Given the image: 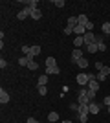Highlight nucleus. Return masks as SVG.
Segmentation results:
<instances>
[{"mask_svg": "<svg viewBox=\"0 0 110 123\" xmlns=\"http://www.w3.org/2000/svg\"><path fill=\"white\" fill-rule=\"evenodd\" d=\"M86 88H88L90 92H97V90H99V81L95 79L94 74H90V81H88V85H86Z\"/></svg>", "mask_w": 110, "mask_h": 123, "instance_id": "1", "label": "nucleus"}, {"mask_svg": "<svg viewBox=\"0 0 110 123\" xmlns=\"http://www.w3.org/2000/svg\"><path fill=\"white\" fill-rule=\"evenodd\" d=\"M31 6H26V7H22L20 11H18V13H17V18H18V20H24V18H28V17L31 15Z\"/></svg>", "mask_w": 110, "mask_h": 123, "instance_id": "2", "label": "nucleus"}, {"mask_svg": "<svg viewBox=\"0 0 110 123\" xmlns=\"http://www.w3.org/2000/svg\"><path fill=\"white\" fill-rule=\"evenodd\" d=\"M90 81V74H77V85L81 86H86Z\"/></svg>", "mask_w": 110, "mask_h": 123, "instance_id": "3", "label": "nucleus"}, {"mask_svg": "<svg viewBox=\"0 0 110 123\" xmlns=\"http://www.w3.org/2000/svg\"><path fill=\"white\" fill-rule=\"evenodd\" d=\"M108 74H110V68L108 66H105V68H103V70H101V72H97V75H95V79H97V81H105V79H106V77H108Z\"/></svg>", "mask_w": 110, "mask_h": 123, "instance_id": "4", "label": "nucleus"}, {"mask_svg": "<svg viewBox=\"0 0 110 123\" xmlns=\"http://www.w3.org/2000/svg\"><path fill=\"white\" fill-rule=\"evenodd\" d=\"M79 59H83V50H81V48H75V50L72 51V62L77 64Z\"/></svg>", "mask_w": 110, "mask_h": 123, "instance_id": "5", "label": "nucleus"}, {"mask_svg": "<svg viewBox=\"0 0 110 123\" xmlns=\"http://www.w3.org/2000/svg\"><path fill=\"white\" fill-rule=\"evenodd\" d=\"M83 39H84V46H86V44H94V42H95V35L92 33V31H86V33L83 35Z\"/></svg>", "mask_w": 110, "mask_h": 123, "instance_id": "6", "label": "nucleus"}, {"mask_svg": "<svg viewBox=\"0 0 110 123\" xmlns=\"http://www.w3.org/2000/svg\"><path fill=\"white\" fill-rule=\"evenodd\" d=\"M77 114H79V116H90V108H88V105H79Z\"/></svg>", "mask_w": 110, "mask_h": 123, "instance_id": "7", "label": "nucleus"}, {"mask_svg": "<svg viewBox=\"0 0 110 123\" xmlns=\"http://www.w3.org/2000/svg\"><path fill=\"white\" fill-rule=\"evenodd\" d=\"M73 33H75L77 37H83L84 33H86V28H84V26H81V24H77L75 28H73Z\"/></svg>", "mask_w": 110, "mask_h": 123, "instance_id": "8", "label": "nucleus"}, {"mask_svg": "<svg viewBox=\"0 0 110 123\" xmlns=\"http://www.w3.org/2000/svg\"><path fill=\"white\" fill-rule=\"evenodd\" d=\"M9 94L6 92L4 88H2V90H0V103H2V105H6V103H9Z\"/></svg>", "mask_w": 110, "mask_h": 123, "instance_id": "9", "label": "nucleus"}, {"mask_svg": "<svg viewBox=\"0 0 110 123\" xmlns=\"http://www.w3.org/2000/svg\"><path fill=\"white\" fill-rule=\"evenodd\" d=\"M33 59L29 55H24V57H20V59H18V64H20V66H29V62H31Z\"/></svg>", "mask_w": 110, "mask_h": 123, "instance_id": "10", "label": "nucleus"}, {"mask_svg": "<svg viewBox=\"0 0 110 123\" xmlns=\"http://www.w3.org/2000/svg\"><path fill=\"white\" fill-rule=\"evenodd\" d=\"M88 108H90V114H99V110H101V107L97 105V103H94V101H90Z\"/></svg>", "mask_w": 110, "mask_h": 123, "instance_id": "11", "label": "nucleus"}, {"mask_svg": "<svg viewBox=\"0 0 110 123\" xmlns=\"http://www.w3.org/2000/svg\"><path fill=\"white\" fill-rule=\"evenodd\" d=\"M59 72H61V70H59L57 64H55V66H46V74L48 75H57Z\"/></svg>", "mask_w": 110, "mask_h": 123, "instance_id": "12", "label": "nucleus"}, {"mask_svg": "<svg viewBox=\"0 0 110 123\" xmlns=\"http://www.w3.org/2000/svg\"><path fill=\"white\" fill-rule=\"evenodd\" d=\"M33 18V20H41L42 18V11L39 9V7H37V9H31V15H29Z\"/></svg>", "mask_w": 110, "mask_h": 123, "instance_id": "13", "label": "nucleus"}, {"mask_svg": "<svg viewBox=\"0 0 110 123\" xmlns=\"http://www.w3.org/2000/svg\"><path fill=\"white\" fill-rule=\"evenodd\" d=\"M41 51H42V50H41V46H37V44H35V46H31V51H29L28 55H29V57L33 59V57H35V55H39Z\"/></svg>", "mask_w": 110, "mask_h": 123, "instance_id": "14", "label": "nucleus"}, {"mask_svg": "<svg viewBox=\"0 0 110 123\" xmlns=\"http://www.w3.org/2000/svg\"><path fill=\"white\" fill-rule=\"evenodd\" d=\"M73 46H75V48L84 46V39H83V37H75V39H73Z\"/></svg>", "mask_w": 110, "mask_h": 123, "instance_id": "15", "label": "nucleus"}, {"mask_svg": "<svg viewBox=\"0 0 110 123\" xmlns=\"http://www.w3.org/2000/svg\"><path fill=\"white\" fill-rule=\"evenodd\" d=\"M77 22H79L81 26H86L90 20H88V17H86V15H79V17H77Z\"/></svg>", "mask_w": 110, "mask_h": 123, "instance_id": "16", "label": "nucleus"}, {"mask_svg": "<svg viewBox=\"0 0 110 123\" xmlns=\"http://www.w3.org/2000/svg\"><path fill=\"white\" fill-rule=\"evenodd\" d=\"M86 51H88V53H95V51H99V48H97V44H86Z\"/></svg>", "mask_w": 110, "mask_h": 123, "instance_id": "17", "label": "nucleus"}, {"mask_svg": "<svg viewBox=\"0 0 110 123\" xmlns=\"http://www.w3.org/2000/svg\"><path fill=\"white\" fill-rule=\"evenodd\" d=\"M39 85H41V86H46V83H48V74H44V75H41L39 77Z\"/></svg>", "mask_w": 110, "mask_h": 123, "instance_id": "18", "label": "nucleus"}, {"mask_svg": "<svg viewBox=\"0 0 110 123\" xmlns=\"http://www.w3.org/2000/svg\"><path fill=\"white\" fill-rule=\"evenodd\" d=\"M57 119H59V114H57V112H50V114H48V121L55 123Z\"/></svg>", "mask_w": 110, "mask_h": 123, "instance_id": "19", "label": "nucleus"}, {"mask_svg": "<svg viewBox=\"0 0 110 123\" xmlns=\"http://www.w3.org/2000/svg\"><path fill=\"white\" fill-rule=\"evenodd\" d=\"M66 22H68L66 26H72V28H75V26L79 24V22H77V17H70V18H68Z\"/></svg>", "mask_w": 110, "mask_h": 123, "instance_id": "20", "label": "nucleus"}, {"mask_svg": "<svg viewBox=\"0 0 110 123\" xmlns=\"http://www.w3.org/2000/svg\"><path fill=\"white\" fill-rule=\"evenodd\" d=\"M46 66H55L57 61H55V57H46V62H44Z\"/></svg>", "mask_w": 110, "mask_h": 123, "instance_id": "21", "label": "nucleus"}, {"mask_svg": "<svg viewBox=\"0 0 110 123\" xmlns=\"http://www.w3.org/2000/svg\"><path fill=\"white\" fill-rule=\"evenodd\" d=\"M88 64H90V62L86 61L84 57H83V59H79V61H77V66H79V68H86V66H88Z\"/></svg>", "mask_w": 110, "mask_h": 123, "instance_id": "22", "label": "nucleus"}, {"mask_svg": "<svg viewBox=\"0 0 110 123\" xmlns=\"http://www.w3.org/2000/svg\"><path fill=\"white\" fill-rule=\"evenodd\" d=\"M101 30H103L105 35H110V22H105V24L101 26Z\"/></svg>", "mask_w": 110, "mask_h": 123, "instance_id": "23", "label": "nucleus"}, {"mask_svg": "<svg viewBox=\"0 0 110 123\" xmlns=\"http://www.w3.org/2000/svg\"><path fill=\"white\" fill-rule=\"evenodd\" d=\"M37 90H39V94H41V96H46V92H48V88H46V86H41V85L37 86Z\"/></svg>", "mask_w": 110, "mask_h": 123, "instance_id": "24", "label": "nucleus"}, {"mask_svg": "<svg viewBox=\"0 0 110 123\" xmlns=\"http://www.w3.org/2000/svg\"><path fill=\"white\" fill-rule=\"evenodd\" d=\"M53 6H57V7H64V0H53Z\"/></svg>", "mask_w": 110, "mask_h": 123, "instance_id": "25", "label": "nucleus"}, {"mask_svg": "<svg viewBox=\"0 0 110 123\" xmlns=\"http://www.w3.org/2000/svg\"><path fill=\"white\" fill-rule=\"evenodd\" d=\"M64 33H66V35H72V33H73V28H72V26H66V28H64Z\"/></svg>", "mask_w": 110, "mask_h": 123, "instance_id": "26", "label": "nucleus"}, {"mask_svg": "<svg viewBox=\"0 0 110 123\" xmlns=\"http://www.w3.org/2000/svg\"><path fill=\"white\" fill-rule=\"evenodd\" d=\"M28 68H29V70H37V68H39V64H37L35 61H31V62H29V66H28Z\"/></svg>", "mask_w": 110, "mask_h": 123, "instance_id": "27", "label": "nucleus"}, {"mask_svg": "<svg viewBox=\"0 0 110 123\" xmlns=\"http://www.w3.org/2000/svg\"><path fill=\"white\" fill-rule=\"evenodd\" d=\"M84 28H86V31H92V30H94V22L90 20V22H88V24L84 26Z\"/></svg>", "mask_w": 110, "mask_h": 123, "instance_id": "28", "label": "nucleus"}, {"mask_svg": "<svg viewBox=\"0 0 110 123\" xmlns=\"http://www.w3.org/2000/svg\"><path fill=\"white\" fill-rule=\"evenodd\" d=\"M95 68H97V70H99V72H101V70L105 68V64H103V62H101V61H97V62H95Z\"/></svg>", "mask_w": 110, "mask_h": 123, "instance_id": "29", "label": "nucleus"}, {"mask_svg": "<svg viewBox=\"0 0 110 123\" xmlns=\"http://www.w3.org/2000/svg\"><path fill=\"white\" fill-rule=\"evenodd\" d=\"M101 42H105L103 41V35H95V44H101Z\"/></svg>", "mask_w": 110, "mask_h": 123, "instance_id": "30", "label": "nucleus"}, {"mask_svg": "<svg viewBox=\"0 0 110 123\" xmlns=\"http://www.w3.org/2000/svg\"><path fill=\"white\" fill-rule=\"evenodd\" d=\"M86 96H88V99H90V101H94V98H95V92H90V90H88V92H86Z\"/></svg>", "mask_w": 110, "mask_h": 123, "instance_id": "31", "label": "nucleus"}, {"mask_svg": "<svg viewBox=\"0 0 110 123\" xmlns=\"http://www.w3.org/2000/svg\"><path fill=\"white\" fill-rule=\"evenodd\" d=\"M97 48H99V51H106V44H105V42H101V44H97Z\"/></svg>", "mask_w": 110, "mask_h": 123, "instance_id": "32", "label": "nucleus"}, {"mask_svg": "<svg viewBox=\"0 0 110 123\" xmlns=\"http://www.w3.org/2000/svg\"><path fill=\"white\" fill-rule=\"evenodd\" d=\"M6 66H7V62H6V59H0V68H2V70H4Z\"/></svg>", "mask_w": 110, "mask_h": 123, "instance_id": "33", "label": "nucleus"}, {"mask_svg": "<svg viewBox=\"0 0 110 123\" xmlns=\"http://www.w3.org/2000/svg\"><path fill=\"white\" fill-rule=\"evenodd\" d=\"M79 121H81V123H86V121H88V116H79Z\"/></svg>", "mask_w": 110, "mask_h": 123, "instance_id": "34", "label": "nucleus"}, {"mask_svg": "<svg viewBox=\"0 0 110 123\" xmlns=\"http://www.w3.org/2000/svg\"><path fill=\"white\" fill-rule=\"evenodd\" d=\"M105 105H106V107H110V96H105Z\"/></svg>", "mask_w": 110, "mask_h": 123, "instance_id": "35", "label": "nucleus"}, {"mask_svg": "<svg viewBox=\"0 0 110 123\" xmlns=\"http://www.w3.org/2000/svg\"><path fill=\"white\" fill-rule=\"evenodd\" d=\"M26 123H39V121H37L35 118H28V121H26Z\"/></svg>", "mask_w": 110, "mask_h": 123, "instance_id": "36", "label": "nucleus"}, {"mask_svg": "<svg viewBox=\"0 0 110 123\" xmlns=\"http://www.w3.org/2000/svg\"><path fill=\"white\" fill-rule=\"evenodd\" d=\"M63 123H72V121H68V119H66V121H63Z\"/></svg>", "mask_w": 110, "mask_h": 123, "instance_id": "37", "label": "nucleus"}, {"mask_svg": "<svg viewBox=\"0 0 110 123\" xmlns=\"http://www.w3.org/2000/svg\"><path fill=\"white\" fill-rule=\"evenodd\" d=\"M108 114H110V107H108Z\"/></svg>", "mask_w": 110, "mask_h": 123, "instance_id": "38", "label": "nucleus"}]
</instances>
